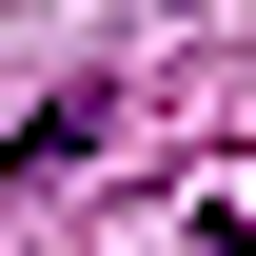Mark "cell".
I'll use <instances>...</instances> for the list:
<instances>
[{"instance_id":"obj_1","label":"cell","mask_w":256,"mask_h":256,"mask_svg":"<svg viewBox=\"0 0 256 256\" xmlns=\"http://www.w3.org/2000/svg\"><path fill=\"white\" fill-rule=\"evenodd\" d=\"M98 138H118V98H98V79H79V98H40V118H20V158H0V178H20V197H40V178H79V158H98Z\"/></svg>"}]
</instances>
